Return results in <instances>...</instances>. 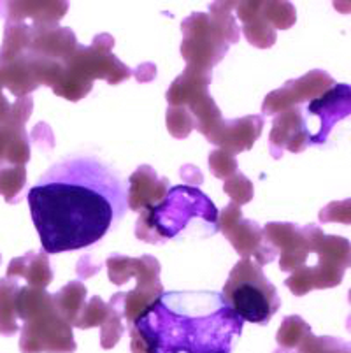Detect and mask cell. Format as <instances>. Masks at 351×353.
Instances as JSON below:
<instances>
[{
    "mask_svg": "<svg viewBox=\"0 0 351 353\" xmlns=\"http://www.w3.org/2000/svg\"><path fill=\"white\" fill-rule=\"evenodd\" d=\"M263 123L265 121L262 114H248L237 120H221L205 136V139L218 146V150L236 157L253 148V144L262 136Z\"/></svg>",
    "mask_w": 351,
    "mask_h": 353,
    "instance_id": "2e32d148",
    "label": "cell"
},
{
    "mask_svg": "<svg viewBox=\"0 0 351 353\" xmlns=\"http://www.w3.org/2000/svg\"><path fill=\"white\" fill-rule=\"evenodd\" d=\"M114 37L99 34L92 44L79 46L62 63H48L28 60L39 86H50L53 94L66 101L77 102L92 92L97 79H104L108 85H120L135 76V69L125 65L114 53Z\"/></svg>",
    "mask_w": 351,
    "mask_h": 353,
    "instance_id": "3957f363",
    "label": "cell"
},
{
    "mask_svg": "<svg viewBox=\"0 0 351 353\" xmlns=\"http://www.w3.org/2000/svg\"><path fill=\"white\" fill-rule=\"evenodd\" d=\"M311 332H313V329L308 322H304L302 316L290 314L283 320L278 334H276V341H278L279 348L274 353H297L299 346Z\"/></svg>",
    "mask_w": 351,
    "mask_h": 353,
    "instance_id": "d4e9b609",
    "label": "cell"
},
{
    "mask_svg": "<svg viewBox=\"0 0 351 353\" xmlns=\"http://www.w3.org/2000/svg\"><path fill=\"white\" fill-rule=\"evenodd\" d=\"M234 14L236 20H239L241 32L246 37L251 46L259 50H269L276 44L278 32L269 23V20L263 14L262 2L253 0V2H234Z\"/></svg>",
    "mask_w": 351,
    "mask_h": 353,
    "instance_id": "d6986e66",
    "label": "cell"
},
{
    "mask_svg": "<svg viewBox=\"0 0 351 353\" xmlns=\"http://www.w3.org/2000/svg\"><path fill=\"white\" fill-rule=\"evenodd\" d=\"M351 113V88L346 83H337L308 104V114L320 118V128L311 134V144H325L332 128Z\"/></svg>",
    "mask_w": 351,
    "mask_h": 353,
    "instance_id": "5bb4252c",
    "label": "cell"
},
{
    "mask_svg": "<svg viewBox=\"0 0 351 353\" xmlns=\"http://www.w3.org/2000/svg\"><path fill=\"white\" fill-rule=\"evenodd\" d=\"M34 113V99H19L12 94L0 76V125L21 123L25 125Z\"/></svg>",
    "mask_w": 351,
    "mask_h": 353,
    "instance_id": "cb8c5ba5",
    "label": "cell"
},
{
    "mask_svg": "<svg viewBox=\"0 0 351 353\" xmlns=\"http://www.w3.org/2000/svg\"><path fill=\"white\" fill-rule=\"evenodd\" d=\"M30 137L25 125H0V167L27 165L30 162Z\"/></svg>",
    "mask_w": 351,
    "mask_h": 353,
    "instance_id": "44dd1931",
    "label": "cell"
},
{
    "mask_svg": "<svg viewBox=\"0 0 351 353\" xmlns=\"http://www.w3.org/2000/svg\"><path fill=\"white\" fill-rule=\"evenodd\" d=\"M244 322L212 290L163 292L127 327L132 353H232Z\"/></svg>",
    "mask_w": 351,
    "mask_h": 353,
    "instance_id": "7a4b0ae2",
    "label": "cell"
},
{
    "mask_svg": "<svg viewBox=\"0 0 351 353\" xmlns=\"http://www.w3.org/2000/svg\"><path fill=\"white\" fill-rule=\"evenodd\" d=\"M27 185V165L0 167V195L8 204H18Z\"/></svg>",
    "mask_w": 351,
    "mask_h": 353,
    "instance_id": "484cf974",
    "label": "cell"
},
{
    "mask_svg": "<svg viewBox=\"0 0 351 353\" xmlns=\"http://www.w3.org/2000/svg\"><path fill=\"white\" fill-rule=\"evenodd\" d=\"M6 278L25 280L30 288H48L53 281V271L50 265V256L44 252H28L16 256L9 262Z\"/></svg>",
    "mask_w": 351,
    "mask_h": 353,
    "instance_id": "ffe728a7",
    "label": "cell"
},
{
    "mask_svg": "<svg viewBox=\"0 0 351 353\" xmlns=\"http://www.w3.org/2000/svg\"><path fill=\"white\" fill-rule=\"evenodd\" d=\"M166 125L174 139H186L193 130V118L183 108H167Z\"/></svg>",
    "mask_w": 351,
    "mask_h": 353,
    "instance_id": "4dcf8cb0",
    "label": "cell"
},
{
    "mask_svg": "<svg viewBox=\"0 0 351 353\" xmlns=\"http://www.w3.org/2000/svg\"><path fill=\"white\" fill-rule=\"evenodd\" d=\"M221 297L243 322L267 325L281 307L278 290L255 260L243 259L232 268Z\"/></svg>",
    "mask_w": 351,
    "mask_h": 353,
    "instance_id": "ba28073f",
    "label": "cell"
},
{
    "mask_svg": "<svg viewBox=\"0 0 351 353\" xmlns=\"http://www.w3.org/2000/svg\"><path fill=\"white\" fill-rule=\"evenodd\" d=\"M157 76V67L153 63H143L135 69V78L139 83H150Z\"/></svg>",
    "mask_w": 351,
    "mask_h": 353,
    "instance_id": "836d02e7",
    "label": "cell"
},
{
    "mask_svg": "<svg viewBox=\"0 0 351 353\" xmlns=\"http://www.w3.org/2000/svg\"><path fill=\"white\" fill-rule=\"evenodd\" d=\"M106 265H108L109 281L116 287H123L132 278L137 280V285L132 290L116 292L109 301L120 310L123 322H127V327H130L163 294V285L160 281V271H162L160 262L151 255L132 259V256L114 253L108 256Z\"/></svg>",
    "mask_w": 351,
    "mask_h": 353,
    "instance_id": "52a82bcc",
    "label": "cell"
},
{
    "mask_svg": "<svg viewBox=\"0 0 351 353\" xmlns=\"http://www.w3.org/2000/svg\"><path fill=\"white\" fill-rule=\"evenodd\" d=\"M218 229L243 259H255L260 268L274 262L278 256L263 237L262 227L255 220L244 218L241 208L234 202H228L223 211L218 213Z\"/></svg>",
    "mask_w": 351,
    "mask_h": 353,
    "instance_id": "8fae6325",
    "label": "cell"
},
{
    "mask_svg": "<svg viewBox=\"0 0 351 353\" xmlns=\"http://www.w3.org/2000/svg\"><path fill=\"white\" fill-rule=\"evenodd\" d=\"M334 85H336L334 78L325 70H309L301 78L290 79L281 88L272 90L270 94H267L262 102V113L267 117H272V114L276 117L286 109L299 108L304 102H311L313 99L320 97Z\"/></svg>",
    "mask_w": 351,
    "mask_h": 353,
    "instance_id": "4fadbf2b",
    "label": "cell"
},
{
    "mask_svg": "<svg viewBox=\"0 0 351 353\" xmlns=\"http://www.w3.org/2000/svg\"><path fill=\"white\" fill-rule=\"evenodd\" d=\"M208 162H209V171L212 172L214 178L221 179V181H225V179H228L230 176H234L237 171H239L236 157L223 152V150H214V152L209 153Z\"/></svg>",
    "mask_w": 351,
    "mask_h": 353,
    "instance_id": "1f68e13d",
    "label": "cell"
},
{
    "mask_svg": "<svg viewBox=\"0 0 351 353\" xmlns=\"http://www.w3.org/2000/svg\"><path fill=\"white\" fill-rule=\"evenodd\" d=\"M43 252L57 255L95 245L127 211L120 174L95 157H67L27 194Z\"/></svg>",
    "mask_w": 351,
    "mask_h": 353,
    "instance_id": "6da1fadb",
    "label": "cell"
},
{
    "mask_svg": "<svg viewBox=\"0 0 351 353\" xmlns=\"http://www.w3.org/2000/svg\"><path fill=\"white\" fill-rule=\"evenodd\" d=\"M223 192L232 199V202L236 206H244L248 202L253 201V195H255V187L253 183L246 178L241 171H237L236 174L230 176L228 179L223 181Z\"/></svg>",
    "mask_w": 351,
    "mask_h": 353,
    "instance_id": "f546056e",
    "label": "cell"
},
{
    "mask_svg": "<svg viewBox=\"0 0 351 353\" xmlns=\"http://www.w3.org/2000/svg\"><path fill=\"white\" fill-rule=\"evenodd\" d=\"M262 9L276 32L288 30L297 21V12H295L294 4L286 2V0H281V2L279 0H267V2H262Z\"/></svg>",
    "mask_w": 351,
    "mask_h": 353,
    "instance_id": "4316f807",
    "label": "cell"
},
{
    "mask_svg": "<svg viewBox=\"0 0 351 353\" xmlns=\"http://www.w3.org/2000/svg\"><path fill=\"white\" fill-rule=\"evenodd\" d=\"M19 352L74 353L77 350L72 327L62 319L46 288L21 287L18 294Z\"/></svg>",
    "mask_w": 351,
    "mask_h": 353,
    "instance_id": "8992f818",
    "label": "cell"
},
{
    "mask_svg": "<svg viewBox=\"0 0 351 353\" xmlns=\"http://www.w3.org/2000/svg\"><path fill=\"white\" fill-rule=\"evenodd\" d=\"M311 146V132L302 117V108L286 109L276 114L269 134L270 157L279 160L285 152L302 153Z\"/></svg>",
    "mask_w": 351,
    "mask_h": 353,
    "instance_id": "9a60e30c",
    "label": "cell"
},
{
    "mask_svg": "<svg viewBox=\"0 0 351 353\" xmlns=\"http://www.w3.org/2000/svg\"><path fill=\"white\" fill-rule=\"evenodd\" d=\"M21 285L18 280L0 278V336L11 338L19 332L18 294Z\"/></svg>",
    "mask_w": 351,
    "mask_h": 353,
    "instance_id": "7402d4cb",
    "label": "cell"
},
{
    "mask_svg": "<svg viewBox=\"0 0 351 353\" xmlns=\"http://www.w3.org/2000/svg\"><path fill=\"white\" fill-rule=\"evenodd\" d=\"M181 57L186 67L212 74L227 57L232 44L239 43L241 28L234 2H212L209 12H192L181 23Z\"/></svg>",
    "mask_w": 351,
    "mask_h": 353,
    "instance_id": "277c9868",
    "label": "cell"
},
{
    "mask_svg": "<svg viewBox=\"0 0 351 353\" xmlns=\"http://www.w3.org/2000/svg\"><path fill=\"white\" fill-rule=\"evenodd\" d=\"M195 218L218 229V210L214 202L199 187L176 185L169 188L160 204L139 211L135 237L150 245H160L174 239Z\"/></svg>",
    "mask_w": 351,
    "mask_h": 353,
    "instance_id": "5b68a950",
    "label": "cell"
},
{
    "mask_svg": "<svg viewBox=\"0 0 351 353\" xmlns=\"http://www.w3.org/2000/svg\"><path fill=\"white\" fill-rule=\"evenodd\" d=\"M181 176L188 183H197V187H199V185H202V181H204V178H202V172L199 171L195 165L181 167Z\"/></svg>",
    "mask_w": 351,
    "mask_h": 353,
    "instance_id": "e575fe53",
    "label": "cell"
},
{
    "mask_svg": "<svg viewBox=\"0 0 351 353\" xmlns=\"http://www.w3.org/2000/svg\"><path fill=\"white\" fill-rule=\"evenodd\" d=\"M86 295H88V290L79 280L70 281L66 287L60 288L57 294H53L54 307L70 327L76 325L83 307L86 306Z\"/></svg>",
    "mask_w": 351,
    "mask_h": 353,
    "instance_id": "603a6c76",
    "label": "cell"
},
{
    "mask_svg": "<svg viewBox=\"0 0 351 353\" xmlns=\"http://www.w3.org/2000/svg\"><path fill=\"white\" fill-rule=\"evenodd\" d=\"M313 253L318 260L314 265H302L285 280V285L295 297L311 290H327L343 283L344 272L351 265V245L346 237L328 236L320 230L314 239Z\"/></svg>",
    "mask_w": 351,
    "mask_h": 353,
    "instance_id": "9c48e42d",
    "label": "cell"
},
{
    "mask_svg": "<svg viewBox=\"0 0 351 353\" xmlns=\"http://www.w3.org/2000/svg\"><path fill=\"white\" fill-rule=\"evenodd\" d=\"M297 353H351L350 343L332 336H314L313 332L299 346Z\"/></svg>",
    "mask_w": 351,
    "mask_h": 353,
    "instance_id": "83f0119b",
    "label": "cell"
},
{
    "mask_svg": "<svg viewBox=\"0 0 351 353\" xmlns=\"http://www.w3.org/2000/svg\"><path fill=\"white\" fill-rule=\"evenodd\" d=\"M262 230L267 243L279 253V269L283 272H294L308 262L321 229L314 223L299 227L290 221H269Z\"/></svg>",
    "mask_w": 351,
    "mask_h": 353,
    "instance_id": "7c38bea8",
    "label": "cell"
},
{
    "mask_svg": "<svg viewBox=\"0 0 351 353\" xmlns=\"http://www.w3.org/2000/svg\"><path fill=\"white\" fill-rule=\"evenodd\" d=\"M0 262H2V255H0Z\"/></svg>",
    "mask_w": 351,
    "mask_h": 353,
    "instance_id": "d590c367",
    "label": "cell"
},
{
    "mask_svg": "<svg viewBox=\"0 0 351 353\" xmlns=\"http://www.w3.org/2000/svg\"><path fill=\"white\" fill-rule=\"evenodd\" d=\"M69 2H0V16L6 21L54 27L67 14Z\"/></svg>",
    "mask_w": 351,
    "mask_h": 353,
    "instance_id": "ac0fdd59",
    "label": "cell"
},
{
    "mask_svg": "<svg viewBox=\"0 0 351 353\" xmlns=\"http://www.w3.org/2000/svg\"><path fill=\"white\" fill-rule=\"evenodd\" d=\"M350 201L343 202H330L325 210H321L320 221L328 223V221H343V223H350Z\"/></svg>",
    "mask_w": 351,
    "mask_h": 353,
    "instance_id": "d6a6232c",
    "label": "cell"
},
{
    "mask_svg": "<svg viewBox=\"0 0 351 353\" xmlns=\"http://www.w3.org/2000/svg\"><path fill=\"white\" fill-rule=\"evenodd\" d=\"M111 313V304H106L104 301L95 295L86 303V306L83 307L79 319H77L76 325L77 329H92V327H102V323L106 322V319Z\"/></svg>",
    "mask_w": 351,
    "mask_h": 353,
    "instance_id": "f1b7e54d",
    "label": "cell"
},
{
    "mask_svg": "<svg viewBox=\"0 0 351 353\" xmlns=\"http://www.w3.org/2000/svg\"><path fill=\"white\" fill-rule=\"evenodd\" d=\"M211 81L212 74L186 67L166 94L167 108L186 109L193 118V128L204 137L223 120L220 108L209 94Z\"/></svg>",
    "mask_w": 351,
    "mask_h": 353,
    "instance_id": "30bf717a",
    "label": "cell"
},
{
    "mask_svg": "<svg viewBox=\"0 0 351 353\" xmlns=\"http://www.w3.org/2000/svg\"><path fill=\"white\" fill-rule=\"evenodd\" d=\"M170 188L169 178H160L153 167H137L128 178L127 208L139 213L144 208L157 206L163 201Z\"/></svg>",
    "mask_w": 351,
    "mask_h": 353,
    "instance_id": "e0dca14e",
    "label": "cell"
}]
</instances>
